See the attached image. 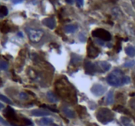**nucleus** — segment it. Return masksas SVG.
Wrapping results in <instances>:
<instances>
[{
    "mask_svg": "<svg viewBox=\"0 0 135 126\" xmlns=\"http://www.w3.org/2000/svg\"><path fill=\"white\" fill-rule=\"evenodd\" d=\"M96 42H97V43H98V44L101 45H104V42H102V41L100 40V39H96Z\"/></svg>",
    "mask_w": 135,
    "mask_h": 126,
    "instance_id": "obj_36",
    "label": "nucleus"
},
{
    "mask_svg": "<svg viewBox=\"0 0 135 126\" xmlns=\"http://www.w3.org/2000/svg\"><path fill=\"white\" fill-rule=\"evenodd\" d=\"M124 78L125 76L123 72L119 69H116L107 77V82L110 85L119 87L124 85Z\"/></svg>",
    "mask_w": 135,
    "mask_h": 126,
    "instance_id": "obj_2",
    "label": "nucleus"
},
{
    "mask_svg": "<svg viewBox=\"0 0 135 126\" xmlns=\"http://www.w3.org/2000/svg\"><path fill=\"white\" fill-rule=\"evenodd\" d=\"M0 98H1V100H2L3 102L9 104V105H13L12 101H11V100L9 99L7 97H6V96L3 95H0Z\"/></svg>",
    "mask_w": 135,
    "mask_h": 126,
    "instance_id": "obj_25",
    "label": "nucleus"
},
{
    "mask_svg": "<svg viewBox=\"0 0 135 126\" xmlns=\"http://www.w3.org/2000/svg\"><path fill=\"white\" fill-rule=\"evenodd\" d=\"M26 31L30 40L34 43L39 42L44 36V32L40 29L27 28H26Z\"/></svg>",
    "mask_w": 135,
    "mask_h": 126,
    "instance_id": "obj_4",
    "label": "nucleus"
},
{
    "mask_svg": "<svg viewBox=\"0 0 135 126\" xmlns=\"http://www.w3.org/2000/svg\"><path fill=\"white\" fill-rule=\"evenodd\" d=\"M29 76H30L31 78H33V79H35V78L37 77L36 72L34 70H33V69H30V70H29Z\"/></svg>",
    "mask_w": 135,
    "mask_h": 126,
    "instance_id": "obj_29",
    "label": "nucleus"
},
{
    "mask_svg": "<svg viewBox=\"0 0 135 126\" xmlns=\"http://www.w3.org/2000/svg\"><path fill=\"white\" fill-rule=\"evenodd\" d=\"M106 102L107 105H112L114 102V93L113 91H110L109 93L107 94L106 99Z\"/></svg>",
    "mask_w": 135,
    "mask_h": 126,
    "instance_id": "obj_19",
    "label": "nucleus"
},
{
    "mask_svg": "<svg viewBox=\"0 0 135 126\" xmlns=\"http://www.w3.org/2000/svg\"><path fill=\"white\" fill-rule=\"evenodd\" d=\"M51 126H59V125H57L56 124H52L51 125Z\"/></svg>",
    "mask_w": 135,
    "mask_h": 126,
    "instance_id": "obj_42",
    "label": "nucleus"
},
{
    "mask_svg": "<svg viewBox=\"0 0 135 126\" xmlns=\"http://www.w3.org/2000/svg\"><path fill=\"white\" fill-rule=\"evenodd\" d=\"M42 23L45 26L48 27L51 30L54 29L56 26V20H55L54 19H53V18H46V19H44L43 21H42Z\"/></svg>",
    "mask_w": 135,
    "mask_h": 126,
    "instance_id": "obj_10",
    "label": "nucleus"
},
{
    "mask_svg": "<svg viewBox=\"0 0 135 126\" xmlns=\"http://www.w3.org/2000/svg\"><path fill=\"white\" fill-rule=\"evenodd\" d=\"M134 65H135L134 60H130V61H127L125 63L124 66L125 67L131 68V67H132Z\"/></svg>",
    "mask_w": 135,
    "mask_h": 126,
    "instance_id": "obj_28",
    "label": "nucleus"
},
{
    "mask_svg": "<svg viewBox=\"0 0 135 126\" xmlns=\"http://www.w3.org/2000/svg\"><path fill=\"white\" fill-rule=\"evenodd\" d=\"M134 95H135V93H132L130 94V96H131V97H132V96H134Z\"/></svg>",
    "mask_w": 135,
    "mask_h": 126,
    "instance_id": "obj_41",
    "label": "nucleus"
},
{
    "mask_svg": "<svg viewBox=\"0 0 135 126\" xmlns=\"http://www.w3.org/2000/svg\"><path fill=\"white\" fill-rule=\"evenodd\" d=\"M112 13L115 16H119L121 15V10L118 7H114L112 9Z\"/></svg>",
    "mask_w": 135,
    "mask_h": 126,
    "instance_id": "obj_26",
    "label": "nucleus"
},
{
    "mask_svg": "<svg viewBox=\"0 0 135 126\" xmlns=\"http://www.w3.org/2000/svg\"><path fill=\"white\" fill-rule=\"evenodd\" d=\"M76 110L78 112V115L80 116V118H83V116H84L87 114V109H86V108L83 106H80V105H78V106L76 107Z\"/></svg>",
    "mask_w": 135,
    "mask_h": 126,
    "instance_id": "obj_15",
    "label": "nucleus"
},
{
    "mask_svg": "<svg viewBox=\"0 0 135 126\" xmlns=\"http://www.w3.org/2000/svg\"><path fill=\"white\" fill-rule=\"evenodd\" d=\"M125 52L127 55L131 56V57H133L135 56V47H132V46L127 47L125 49Z\"/></svg>",
    "mask_w": 135,
    "mask_h": 126,
    "instance_id": "obj_18",
    "label": "nucleus"
},
{
    "mask_svg": "<svg viewBox=\"0 0 135 126\" xmlns=\"http://www.w3.org/2000/svg\"><path fill=\"white\" fill-rule=\"evenodd\" d=\"M31 114L34 116H45L50 115V112L42 110H33L31 112Z\"/></svg>",
    "mask_w": 135,
    "mask_h": 126,
    "instance_id": "obj_12",
    "label": "nucleus"
},
{
    "mask_svg": "<svg viewBox=\"0 0 135 126\" xmlns=\"http://www.w3.org/2000/svg\"><path fill=\"white\" fill-rule=\"evenodd\" d=\"M27 93H30V94H32V95H33V96H35V95H34V93L31 92V91H27Z\"/></svg>",
    "mask_w": 135,
    "mask_h": 126,
    "instance_id": "obj_39",
    "label": "nucleus"
},
{
    "mask_svg": "<svg viewBox=\"0 0 135 126\" xmlns=\"http://www.w3.org/2000/svg\"><path fill=\"white\" fill-rule=\"evenodd\" d=\"M77 5L78 7H80L84 5V0H76Z\"/></svg>",
    "mask_w": 135,
    "mask_h": 126,
    "instance_id": "obj_33",
    "label": "nucleus"
},
{
    "mask_svg": "<svg viewBox=\"0 0 135 126\" xmlns=\"http://www.w3.org/2000/svg\"><path fill=\"white\" fill-rule=\"evenodd\" d=\"M121 122H122L125 126H133L131 123V119L127 117H122L121 118Z\"/></svg>",
    "mask_w": 135,
    "mask_h": 126,
    "instance_id": "obj_21",
    "label": "nucleus"
},
{
    "mask_svg": "<svg viewBox=\"0 0 135 126\" xmlns=\"http://www.w3.org/2000/svg\"><path fill=\"white\" fill-rule=\"evenodd\" d=\"M92 36L96 37L104 41H110L111 39V35L108 31L102 28H98L94 30L92 33Z\"/></svg>",
    "mask_w": 135,
    "mask_h": 126,
    "instance_id": "obj_5",
    "label": "nucleus"
},
{
    "mask_svg": "<svg viewBox=\"0 0 135 126\" xmlns=\"http://www.w3.org/2000/svg\"><path fill=\"white\" fill-rule=\"evenodd\" d=\"M77 29V26L73 25V24L67 25L65 27V32L67 33L74 32V31H75Z\"/></svg>",
    "mask_w": 135,
    "mask_h": 126,
    "instance_id": "obj_20",
    "label": "nucleus"
},
{
    "mask_svg": "<svg viewBox=\"0 0 135 126\" xmlns=\"http://www.w3.org/2000/svg\"><path fill=\"white\" fill-rule=\"evenodd\" d=\"M100 53V50L94 45L92 39H90L87 45V56L91 59L97 57Z\"/></svg>",
    "mask_w": 135,
    "mask_h": 126,
    "instance_id": "obj_6",
    "label": "nucleus"
},
{
    "mask_svg": "<svg viewBox=\"0 0 135 126\" xmlns=\"http://www.w3.org/2000/svg\"><path fill=\"white\" fill-rule=\"evenodd\" d=\"M63 112H64V114H65L67 117L69 118H75V114H74V112L72 110H71L70 108L67 107H64L63 108Z\"/></svg>",
    "mask_w": 135,
    "mask_h": 126,
    "instance_id": "obj_14",
    "label": "nucleus"
},
{
    "mask_svg": "<svg viewBox=\"0 0 135 126\" xmlns=\"http://www.w3.org/2000/svg\"><path fill=\"white\" fill-rule=\"evenodd\" d=\"M96 118L98 120L103 124H107L109 122H112L114 119V114L106 108H101L99 109L96 113Z\"/></svg>",
    "mask_w": 135,
    "mask_h": 126,
    "instance_id": "obj_3",
    "label": "nucleus"
},
{
    "mask_svg": "<svg viewBox=\"0 0 135 126\" xmlns=\"http://www.w3.org/2000/svg\"><path fill=\"white\" fill-rule=\"evenodd\" d=\"M105 90H106L105 87L100 84L94 85L91 88L92 93L96 96L102 95L105 92Z\"/></svg>",
    "mask_w": 135,
    "mask_h": 126,
    "instance_id": "obj_8",
    "label": "nucleus"
},
{
    "mask_svg": "<svg viewBox=\"0 0 135 126\" xmlns=\"http://www.w3.org/2000/svg\"><path fill=\"white\" fill-rule=\"evenodd\" d=\"M10 31V27L7 24H2V27H1V32L3 34H7Z\"/></svg>",
    "mask_w": 135,
    "mask_h": 126,
    "instance_id": "obj_24",
    "label": "nucleus"
},
{
    "mask_svg": "<svg viewBox=\"0 0 135 126\" xmlns=\"http://www.w3.org/2000/svg\"><path fill=\"white\" fill-rule=\"evenodd\" d=\"M40 107L45 108L49 109V110H51V111L53 112H60L58 110H57V109L53 108H51V107H50V106H47V105H42L40 106Z\"/></svg>",
    "mask_w": 135,
    "mask_h": 126,
    "instance_id": "obj_30",
    "label": "nucleus"
},
{
    "mask_svg": "<svg viewBox=\"0 0 135 126\" xmlns=\"http://www.w3.org/2000/svg\"><path fill=\"white\" fill-rule=\"evenodd\" d=\"M95 65V70H96V73H104L110 70L111 68V65L107 62L101 61L98 62L94 64Z\"/></svg>",
    "mask_w": 135,
    "mask_h": 126,
    "instance_id": "obj_7",
    "label": "nucleus"
},
{
    "mask_svg": "<svg viewBox=\"0 0 135 126\" xmlns=\"http://www.w3.org/2000/svg\"><path fill=\"white\" fill-rule=\"evenodd\" d=\"M50 45H52V46H53L54 47V48H57V44H56V43H51V44H50Z\"/></svg>",
    "mask_w": 135,
    "mask_h": 126,
    "instance_id": "obj_38",
    "label": "nucleus"
},
{
    "mask_svg": "<svg viewBox=\"0 0 135 126\" xmlns=\"http://www.w3.org/2000/svg\"><path fill=\"white\" fill-rule=\"evenodd\" d=\"M116 38L117 39V41L116 45H115V49L116 50V51L117 53H119V51L121 50V38H119L118 36H116Z\"/></svg>",
    "mask_w": 135,
    "mask_h": 126,
    "instance_id": "obj_23",
    "label": "nucleus"
},
{
    "mask_svg": "<svg viewBox=\"0 0 135 126\" xmlns=\"http://www.w3.org/2000/svg\"><path fill=\"white\" fill-rule=\"evenodd\" d=\"M19 97H20V98L22 99H28V95H27V93H26L22 92L20 93V95H19Z\"/></svg>",
    "mask_w": 135,
    "mask_h": 126,
    "instance_id": "obj_32",
    "label": "nucleus"
},
{
    "mask_svg": "<svg viewBox=\"0 0 135 126\" xmlns=\"http://www.w3.org/2000/svg\"><path fill=\"white\" fill-rule=\"evenodd\" d=\"M53 123V119L49 118H43L40 120L39 124L42 126H47Z\"/></svg>",
    "mask_w": 135,
    "mask_h": 126,
    "instance_id": "obj_16",
    "label": "nucleus"
},
{
    "mask_svg": "<svg viewBox=\"0 0 135 126\" xmlns=\"http://www.w3.org/2000/svg\"><path fill=\"white\" fill-rule=\"evenodd\" d=\"M47 98L48 99V101H50V102H52V103H56V102H57L59 101L58 98H57V95L56 94L53 93L51 91H48L47 93Z\"/></svg>",
    "mask_w": 135,
    "mask_h": 126,
    "instance_id": "obj_11",
    "label": "nucleus"
},
{
    "mask_svg": "<svg viewBox=\"0 0 135 126\" xmlns=\"http://www.w3.org/2000/svg\"><path fill=\"white\" fill-rule=\"evenodd\" d=\"M56 91L59 96L67 102H77V98L74 88L66 79H60L56 82Z\"/></svg>",
    "mask_w": 135,
    "mask_h": 126,
    "instance_id": "obj_1",
    "label": "nucleus"
},
{
    "mask_svg": "<svg viewBox=\"0 0 135 126\" xmlns=\"http://www.w3.org/2000/svg\"><path fill=\"white\" fill-rule=\"evenodd\" d=\"M23 2V0H12V2L14 4H18V3H20Z\"/></svg>",
    "mask_w": 135,
    "mask_h": 126,
    "instance_id": "obj_35",
    "label": "nucleus"
},
{
    "mask_svg": "<svg viewBox=\"0 0 135 126\" xmlns=\"http://www.w3.org/2000/svg\"><path fill=\"white\" fill-rule=\"evenodd\" d=\"M84 70H85V72L87 74L93 75L94 73H96L94 64H92L90 62H87L85 63V65H84Z\"/></svg>",
    "mask_w": 135,
    "mask_h": 126,
    "instance_id": "obj_9",
    "label": "nucleus"
},
{
    "mask_svg": "<svg viewBox=\"0 0 135 126\" xmlns=\"http://www.w3.org/2000/svg\"><path fill=\"white\" fill-rule=\"evenodd\" d=\"M79 39H80V41L82 42H84L86 40V38L83 34H80L79 35Z\"/></svg>",
    "mask_w": 135,
    "mask_h": 126,
    "instance_id": "obj_34",
    "label": "nucleus"
},
{
    "mask_svg": "<svg viewBox=\"0 0 135 126\" xmlns=\"http://www.w3.org/2000/svg\"><path fill=\"white\" fill-rule=\"evenodd\" d=\"M81 61H82V59L79 56L77 55H74V57H72L71 63L74 66H76V65H79Z\"/></svg>",
    "mask_w": 135,
    "mask_h": 126,
    "instance_id": "obj_17",
    "label": "nucleus"
},
{
    "mask_svg": "<svg viewBox=\"0 0 135 126\" xmlns=\"http://www.w3.org/2000/svg\"><path fill=\"white\" fill-rule=\"evenodd\" d=\"M0 68L2 70H6L8 68V64L6 62V61H1V64H0Z\"/></svg>",
    "mask_w": 135,
    "mask_h": 126,
    "instance_id": "obj_27",
    "label": "nucleus"
},
{
    "mask_svg": "<svg viewBox=\"0 0 135 126\" xmlns=\"http://www.w3.org/2000/svg\"><path fill=\"white\" fill-rule=\"evenodd\" d=\"M113 110H115V111L118 112L123 113V114H127V115H131L130 112L127 109H126L125 108H124V106H121V105H117V106H114L113 108Z\"/></svg>",
    "mask_w": 135,
    "mask_h": 126,
    "instance_id": "obj_13",
    "label": "nucleus"
},
{
    "mask_svg": "<svg viewBox=\"0 0 135 126\" xmlns=\"http://www.w3.org/2000/svg\"><path fill=\"white\" fill-rule=\"evenodd\" d=\"M18 35L20 36V37H22V38H23V34H22L21 32H19V33H18Z\"/></svg>",
    "mask_w": 135,
    "mask_h": 126,
    "instance_id": "obj_40",
    "label": "nucleus"
},
{
    "mask_svg": "<svg viewBox=\"0 0 135 126\" xmlns=\"http://www.w3.org/2000/svg\"><path fill=\"white\" fill-rule=\"evenodd\" d=\"M129 105L130 106H131V108L133 109V110L135 111V99H133L130 101Z\"/></svg>",
    "mask_w": 135,
    "mask_h": 126,
    "instance_id": "obj_31",
    "label": "nucleus"
},
{
    "mask_svg": "<svg viewBox=\"0 0 135 126\" xmlns=\"http://www.w3.org/2000/svg\"><path fill=\"white\" fill-rule=\"evenodd\" d=\"M65 1L69 4H73V2H74V0H65Z\"/></svg>",
    "mask_w": 135,
    "mask_h": 126,
    "instance_id": "obj_37",
    "label": "nucleus"
},
{
    "mask_svg": "<svg viewBox=\"0 0 135 126\" xmlns=\"http://www.w3.org/2000/svg\"><path fill=\"white\" fill-rule=\"evenodd\" d=\"M8 14V9H7V7L6 6H1L0 8V16L1 17H3V16H6Z\"/></svg>",
    "mask_w": 135,
    "mask_h": 126,
    "instance_id": "obj_22",
    "label": "nucleus"
}]
</instances>
